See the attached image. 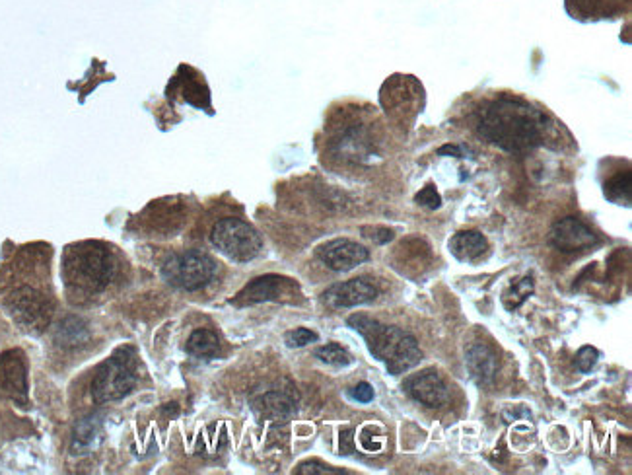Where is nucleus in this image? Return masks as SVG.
<instances>
[{"label":"nucleus","instance_id":"1","mask_svg":"<svg viewBox=\"0 0 632 475\" xmlns=\"http://www.w3.org/2000/svg\"><path fill=\"white\" fill-rule=\"evenodd\" d=\"M477 131L494 147L524 154L545 145L551 125L545 113L524 100L500 96L477 110Z\"/></svg>","mask_w":632,"mask_h":475},{"label":"nucleus","instance_id":"2","mask_svg":"<svg viewBox=\"0 0 632 475\" xmlns=\"http://www.w3.org/2000/svg\"><path fill=\"white\" fill-rule=\"evenodd\" d=\"M349 326L366 339L370 353L382 361L391 374H403L421 363L419 341L409 331L380 324L364 314L351 316Z\"/></svg>","mask_w":632,"mask_h":475},{"label":"nucleus","instance_id":"3","mask_svg":"<svg viewBox=\"0 0 632 475\" xmlns=\"http://www.w3.org/2000/svg\"><path fill=\"white\" fill-rule=\"evenodd\" d=\"M63 273L65 285L74 296L100 293L115 275V257L100 242H80L67 248Z\"/></svg>","mask_w":632,"mask_h":475},{"label":"nucleus","instance_id":"4","mask_svg":"<svg viewBox=\"0 0 632 475\" xmlns=\"http://www.w3.org/2000/svg\"><path fill=\"white\" fill-rule=\"evenodd\" d=\"M137 351L133 347L117 349L92 382V396L98 403L117 402L129 396L137 386Z\"/></svg>","mask_w":632,"mask_h":475},{"label":"nucleus","instance_id":"5","mask_svg":"<svg viewBox=\"0 0 632 475\" xmlns=\"http://www.w3.org/2000/svg\"><path fill=\"white\" fill-rule=\"evenodd\" d=\"M211 242L220 254L238 263L255 259L263 250L259 232L240 219L218 220L212 228Z\"/></svg>","mask_w":632,"mask_h":475},{"label":"nucleus","instance_id":"6","mask_svg":"<svg viewBox=\"0 0 632 475\" xmlns=\"http://www.w3.org/2000/svg\"><path fill=\"white\" fill-rule=\"evenodd\" d=\"M164 279L183 291H199L216 275V261L203 252H183L164 263Z\"/></svg>","mask_w":632,"mask_h":475},{"label":"nucleus","instance_id":"7","mask_svg":"<svg viewBox=\"0 0 632 475\" xmlns=\"http://www.w3.org/2000/svg\"><path fill=\"white\" fill-rule=\"evenodd\" d=\"M422 88L413 76H393L387 80L382 90V104L387 113L395 119L415 117L422 106Z\"/></svg>","mask_w":632,"mask_h":475},{"label":"nucleus","instance_id":"8","mask_svg":"<svg viewBox=\"0 0 632 475\" xmlns=\"http://www.w3.org/2000/svg\"><path fill=\"white\" fill-rule=\"evenodd\" d=\"M298 293V285L281 275H263L247 283L246 287L232 300L238 306L259 304V302H273V300H288Z\"/></svg>","mask_w":632,"mask_h":475},{"label":"nucleus","instance_id":"9","mask_svg":"<svg viewBox=\"0 0 632 475\" xmlns=\"http://www.w3.org/2000/svg\"><path fill=\"white\" fill-rule=\"evenodd\" d=\"M549 244L564 254L584 252L597 244L594 230L576 217L557 220L549 232Z\"/></svg>","mask_w":632,"mask_h":475},{"label":"nucleus","instance_id":"10","mask_svg":"<svg viewBox=\"0 0 632 475\" xmlns=\"http://www.w3.org/2000/svg\"><path fill=\"white\" fill-rule=\"evenodd\" d=\"M0 394L18 403L28 400V363L18 349L0 357Z\"/></svg>","mask_w":632,"mask_h":475},{"label":"nucleus","instance_id":"11","mask_svg":"<svg viewBox=\"0 0 632 475\" xmlns=\"http://www.w3.org/2000/svg\"><path fill=\"white\" fill-rule=\"evenodd\" d=\"M403 388L415 402L432 407V409H438L450 400V390H448L446 382L434 370H422L419 374H411L405 380Z\"/></svg>","mask_w":632,"mask_h":475},{"label":"nucleus","instance_id":"12","mask_svg":"<svg viewBox=\"0 0 632 475\" xmlns=\"http://www.w3.org/2000/svg\"><path fill=\"white\" fill-rule=\"evenodd\" d=\"M378 287L368 277H356L345 283H337L323 293V302L331 308H352L368 304L378 298Z\"/></svg>","mask_w":632,"mask_h":475},{"label":"nucleus","instance_id":"13","mask_svg":"<svg viewBox=\"0 0 632 475\" xmlns=\"http://www.w3.org/2000/svg\"><path fill=\"white\" fill-rule=\"evenodd\" d=\"M317 257L333 271H351L354 267L362 265L364 261L370 259V254L364 246L347 240V238H337L327 244H323L317 250Z\"/></svg>","mask_w":632,"mask_h":475},{"label":"nucleus","instance_id":"14","mask_svg":"<svg viewBox=\"0 0 632 475\" xmlns=\"http://www.w3.org/2000/svg\"><path fill=\"white\" fill-rule=\"evenodd\" d=\"M465 363L471 372V378L479 386H491L498 372V359L491 347H487L485 343L469 345L465 353Z\"/></svg>","mask_w":632,"mask_h":475},{"label":"nucleus","instance_id":"15","mask_svg":"<svg viewBox=\"0 0 632 475\" xmlns=\"http://www.w3.org/2000/svg\"><path fill=\"white\" fill-rule=\"evenodd\" d=\"M489 250V242L481 232L475 230H465V232H457L456 236L450 240V252L459 259V261H477Z\"/></svg>","mask_w":632,"mask_h":475},{"label":"nucleus","instance_id":"16","mask_svg":"<svg viewBox=\"0 0 632 475\" xmlns=\"http://www.w3.org/2000/svg\"><path fill=\"white\" fill-rule=\"evenodd\" d=\"M102 437V423L98 417H88L82 419L72 435V454H86L92 450Z\"/></svg>","mask_w":632,"mask_h":475},{"label":"nucleus","instance_id":"17","mask_svg":"<svg viewBox=\"0 0 632 475\" xmlns=\"http://www.w3.org/2000/svg\"><path fill=\"white\" fill-rule=\"evenodd\" d=\"M259 409L265 417L286 419L294 413V400L284 392H269L259 400Z\"/></svg>","mask_w":632,"mask_h":475},{"label":"nucleus","instance_id":"18","mask_svg":"<svg viewBox=\"0 0 632 475\" xmlns=\"http://www.w3.org/2000/svg\"><path fill=\"white\" fill-rule=\"evenodd\" d=\"M218 337L211 329H197L187 341V351L195 357H212L218 353Z\"/></svg>","mask_w":632,"mask_h":475},{"label":"nucleus","instance_id":"19","mask_svg":"<svg viewBox=\"0 0 632 475\" xmlns=\"http://www.w3.org/2000/svg\"><path fill=\"white\" fill-rule=\"evenodd\" d=\"M605 197L617 205H631V172L617 174L605 183Z\"/></svg>","mask_w":632,"mask_h":475},{"label":"nucleus","instance_id":"20","mask_svg":"<svg viewBox=\"0 0 632 475\" xmlns=\"http://www.w3.org/2000/svg\"><path fill=\"white\" fill-rule=\"evenodd\" d=\"M531 293H533V281H531V277H524V279L516 281V283L504 293V296H502L504 306H506L508 310H514V308L522 306V304L526 302L527 296Z\"/></svg>","mask_w":632,"mask_h":475},{"label":"nucleus","instance_id":"21","mask_svg":"<svg viewBox=\"0 0 632 475\" xmlns=\"http://www.w3.org/2000/svg\"><path fill=\"white\" fill-rule=\"evenodd\" d=\"M316 357L327 365L349 366L352 363L351 353L345 347H341L339 343H329V345L319 347L316 351Z\"/></svg>","mask_w":632,"mask_h":475},{"label":"nucleus","instance_id":"22","mask_svg":"<svg viewBox=\"0 0 632 475\" xmlns=\"http://www.w3.org/2000/svg\"><path fill=\"white\" fill-rule=\"evenodd\" d=\"M284 341L288 347H306L310 343H316L317 333H314L312 329L296 328L286 333Z\"/></svg>","mask_w":632,"mask_h":475},{"label":"nucleus","instance_id":"23","mask_svg":"<svg viewBox=\"0 0 632 475\" xmlns=\"http://www.w3.org/2000/svg\"><path fill=\"white\" fill-rule=\"evenodd\" d=\"M597 359H599V351L594 349V347H590V345H586V347H582V349L578 351V355H576V366H578L582 372H590V370L596 366Z\"/></svg>","mask_w":632,"mask_h":475},{"label":"nucleus","instance_id":"24","mask_svg":"<svg viewBox=\"0 0 632 475\" xmlns=\"http://www.w3.org/2000/svg\"><path fill=\"white\" fill-rule=\"evenodd\" d=\"M415 201L422 207H426V209H438L442 205V199H440V195H438L434 185H426L421 193L415 197Z\"/></svg>","mask_w":632,"mask_h":475},{"label":"nucleus","instance_id":"25","mask_svg":"<svg viewBox=\"0 0 632 475\" xmlns=\"http://www.w3.org/2000/svg\"><path fill=\"white\" fill-rule=\"evenodd\" d=\"M298 474H321V475H345L347 472H343V470H335V468H331V466H325V464H319V462H306V464H302L298 470H296Z\"/></svg>","mask_w":632,"mask_h":475},{"label":"nucleus","instance_id":"26","mask_svg":"<svg viewBox=\"0 0 632 475\" xmlns=\"http://www.w3.org/2000/svg\"><path fill=\"white\" fill-rule=\"evenodd\" d=\"M352 400L360 403H370L374 400V388L368 382H360L358 386H354L351 392Z\"/></svg>","mask_w":632,"mask_h":475},{"label":"nucleus","instance_id":"27","mask_svg":"<svg viewBox=\"0 0 632 475\" xmlns=\"http://www.w3.org/2000/svg\"><path fill=\"white\" fill-rule=\"evenodd\" d=\"M438 154H442V156H444V154H454V156H461V150H459V148L454 147V145H446V147H442L440 148V150H438Z\"/></svg>","mask_w":632,"mask_h":475}]
</instances>
